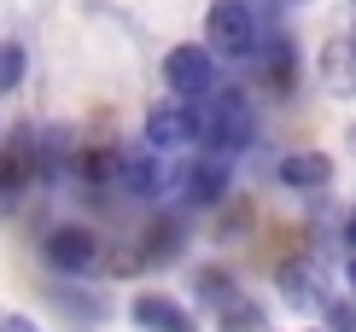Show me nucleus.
<instances>
[{
	"instance_id": "1",
	"label": "nucleus",
	"mask_w": 356,
	"mask_h": 332,
	"mask_svg": "<svg viewBox=\"0 0 356 332\" xmlns=\"http://www.w3.org/2000/svg\"><path fill=\"white\" fill-rule=\"evenodd\" d=\"M193 117H199V146L216 152V158L245 152V146L257 140V117H251V105L234 94V88H216V94L193 99Z\"/></svg>"
},
{
	"instance_id": "2",
	"label": "nucleus",
	"mask_w": 356,
	"mask_h": 332,
	"mask_svg": "<svg viewBox=\"0 0 356 332\" xmlns=\"http://www.w3.org/2000/svg\"><path fill=\"white\" fill-rule=\"evenodd\" d=\"M204 47L222 53V58H257L263 47V24L245 0H216L204 12Z\"/></svg>"
},
{
	"instance_id": "3",
	"label": "nucleus",
	"mask_w": 356,
	"mask_h": 332,
	"mask_svg": "<svg viewBox=\"0 0 356 332\" xmlns=\"http://www.w3.org/2000/svg\"><path fill=\"white\" fill-rule=\"evenodd\" d=\"M35 175H41V134L35 128H12L6 146H0V204L18 199Z\"/></svg>"
},
{
	"instance_id": "4",
	"label": "nucleus",
	"mask_w": 356,
	"mask_h": 332,
	"mask_svg": "<svg viewBox=\"0 0 356 332\" xmlns=\"http://www.w3.org/2000/svg\"><path fill=\"white\" fill-rule=\"evenodd\" d=\"M164 82H170L181 99L216 94V53H211V47H175V53L164 58Z\"/></svg>"
},
{
	"instance_id": "5",
	"label": "nucleus",
	"mask_w": 356,
	"mask_h": 332,
	"mask_svg": "<svg viewBox=\"0 0 356 332\" xmlns=\"http://www.w3.org/2000/svg\"><path fill=\"white\" fill-rule=\"evenodd\" d=\"M199 140V117H193V99H170V105H152L146 117V146L152 152H175V146Z\"/></svg>"
},
{
	"instance_id": "6",
	"label": "nucleus",
	"mask_w": 356,
	"mask_h": 332,
	"mask_svg": "<svg viewBox=\"0 0 356 332\" xmlns=\"http://www.w3.org/2000/svg\"><path fill=\"white\" fill-rule=\"evenodd\" d=\"M47 263L58 268V274H94L99 239L88 233V228H53L47 233Z\"/></svg>"
},
{
	"instance_id": "7",
	"label": "nucleus",
	"mask_w": 356,
	"mask_h": 332,
	"mask_svg": "<svg viewBox=\"0 0 356 332\" xmlns=\"http://www.w3.org/2000/svg\"><path fill=\"white\" fill-rule=\"evenodd\" d=\"M175 192H181L187 204H216L222 192H228V163H222L216 152H211V158H199V163H187L181 181H175Z\"/></svg>"
},
{
	"instance_id": "8",
	"label": "nucleus",
	"mask_w": 356,
	"mask_h": 332,
	"mask_svg": "<svg viewBox=\"0 0 356 332\" xmlns=\"http://www.w3.org/2000/svg\"><path fill=\"white\" fill-rule=\"evenodd\" d=\"M129 315L140 321V332H193V315L175 304V297H164V292H140Z\"/></svg>"
},
{
	"instance_id": "9",
	"label": "nucleus",
	"mask_w": 356,
	"mask_h": 332,
	"mask_svg": "<svg viewBox=\"0 0 356 332\" xmlns=\"http://www.w3.org/2000/svg\"><path fill=\"white\" fill-rule=\"evenodd\" d=\"M275 175L286 181V187H327L333 163H327V152H292V158H280Z\"/></svg>"
},
{
	"instance_id": "10",
	"label": "nucleus",
	"mask_w": 356,
	"mask_h": 332,
	"mask_svg": "<svg viewBox=\"0 0 356 332\" xmlns=\"http://www.w3.org/2000/svg\"><path fill=\"white\" fill-rule=\"evenodd\" d=\"M123 187L140 192V199H158V192L170 187V181H164V163H158L152 152H129V158H123Z\"/></svg>"
},
{
	"instance_id": "11",
	"label": "nucleus",
	"mask_w": 356,
	"mask_h": 332,
	"mask_svg": "<svg viewBox=\"0 0 356 332\" xmlns=\"http://www.w3.org/2000/svg\"><path fill=\"white\" fill-rule=\"evenodd\" d=\"M257 58H263V70H269V82H275V88H292V70H298V58H292V41H286V35H263Z\"/></svg>"
},
{
	"instance_id": "12",
	"label": "nucleus",
	"mask_w": 356,
	"mask_h": 332,
	"mask_svg": "<svg viewBox=\"0 0 356 332\" xmlns=\"http://www.w3.org/2000/svg\"><path fill=\"white\" fill-rule=\"evenodd\" d=\"M222 332H263V315L251 309L240 292H234L228 304H222Z\"/></svg>"
},
{
	"instance_id": "13",
	"label": "nucleus",
	"mask_w": 356,
	"mask_h": 332,
	"mask_svg": "<svg viewBox=\"0 0 356 332\" xmlns=\"http://www.w3.org/2000/svg\"><path fill=\"white\" fill-rule=\"evenodd\" d=\"M18 82H24V47L18 41H0V94H12Z\"/></svg>"
},
{
	"instance_id": "14",
	"label": "nucleus",
	"mask_w": 356,
	"mask_h": 332,
	"mask_svg": "<svg viewBox=\"0 0 356 332\" xmlns=\"http://www.w3.org/2000/svg\"><path fill=\"white\" fill-rule=\"evenodd\" d=\"M327 332H356V304H327Z\"/></svg>"
},
{
	"instance_id": "15",
	"label": "nucleus",
	"mask_w": 356,
	"mask_h": 332,
	"mask_svg": "<svg viewBox=\"0 0 356 332\" xmlns=\"http://www.w3.org/2000/svg\"><path fill=\"white\" fill-rule=\"evenodd\" d=\"M0 332H41V326L29 321V315H6V321H0Z\"/></svg>"
},
{
	"instance_id": "16",
	"label": "nucleus",
	"mask_w": 356,
	"mask_h": 332,
	"mask_svg": "<svg viewBox=\"0 0 356 332\" xmlns=\"http://www.w3.org/2000/svg\"><path fill=\"white\" fill-rule=\"evenodd\" d=\"M345 245L356 251V210H350V216H345Z\"/></svg>"
},
{
	"instance_id": "17",
	"label": "nucleus",
	"mask_w": 356,
	"mask_h": 332,
	"mask_svg": "<svg viewBox=\"0 0 356 332\" xmlns=\"http://www.w3.org/2000/svg\"><path fill=\"white\" fill-rule=\"evenodd\" d=\"M345 280H350V292H356V263H350V268H345Z\"/></svg>"
},
{
	"instance_id": "18",
	"label": "nucleus",
	"mask_w": 356,
	"mask_h": 332,
	"mask_svg": "<svg viewBox=\"0 0 356 332\" xmlns=\"http://www.w3.org/2000/svg\"><path fill=\"white\" fill-rule=\"evenodd\" d=\"M321 332H327V326H321Z\"/></svg>"
}]
</instances>
